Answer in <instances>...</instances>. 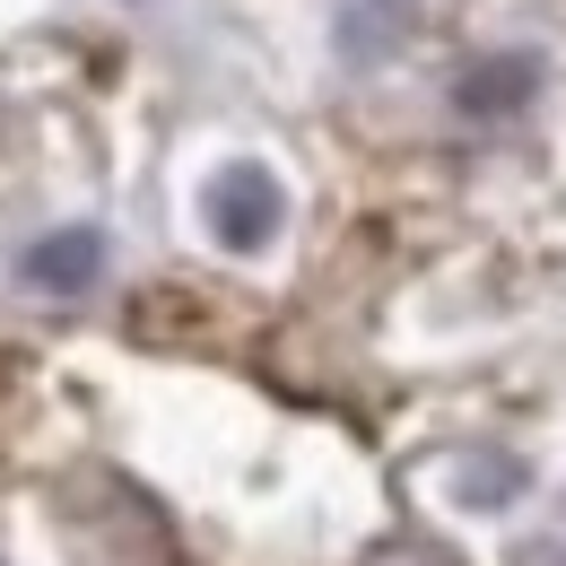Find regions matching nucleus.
Wrapping results in <instances>:
<instances>
[{
    "instance_id": "obj_4",
    "label": "nucleus",
    "mask_w": 566,
    "mask_h": 566,
    "mask_svg": "<svg viewBox=\"0 0 566 566\" xmlns=\"http://www.w3.org/2000/svg\"><path fill=\"white\" fill-rule=\"evenodd\" d=\"M366 566H453V558H444V549H427V541H384Z\"/></svg>"
},
{
    "instance_id": "obj_1",
    "label": "nucleus",
    "mask_w": 566,
    "mask_h": 566,
    "mask_svg": "<svg viewBox=\"0 0 566 566\" xmlns=\"http://www.w3.org/2000/svg\"><path fill=\"white\" fill-rule=\"evenodd\" d=\"M280 218H287V201H280V184H271V166H227L210 184V227H218L227 253H262L280 235Z\"/></svg>"
},
{
    "instance_id": "obj_3",
    "label": "nucleus",
    "mask_w": 566,
    "mask_h": 566,
    "mask_svg": "<svg viewBox=\"0 0 566 566\" xmlns=\"http://www.w3.org/2000/svg\"><path fill=\"white\" fill-rule=\"evenodd\" d=\"M532 87H541V71H532L523 53H505V62H480V71L462 78V87H453V105H462L471 123H496V114H514Z\"/></svg>"
},
{
    "instance_id": "obj_5",
    "label": "nucleus",
    "mask_w": 566,
    "mask_h": 566,
    "mask_svg": "<svg viewBox=\"0 0 566 566\" xmlns=\"http://www.w3.org/2000/svg\"><path fill=\"white\" fill-rule=\"evenodd\" d=\"M523 566H566V549H558V541H541V549H523Z\"/></svg>"
},
{
    "instance_id": "obj_2",
    "label": "nucleus",
    "mask_w": 566,
    "mask_h": 566,
    "mask_svg": "<svg viewBox=\"0 0 566 566\" xmlns=\"http://www.w3.org/2000/svg\"><path fill=\"white\" fill-rule=\"evenodd\" d=\"M96 271H105V235H96V227H62V235L27 244V280L53 287V296H78Z\"/></svg>"
}]
</instances>
